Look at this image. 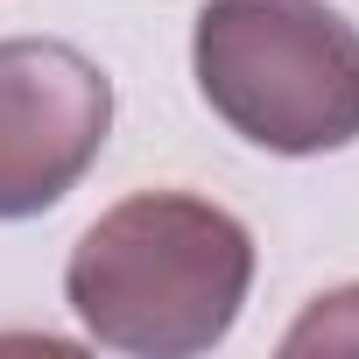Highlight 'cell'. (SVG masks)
I'll use <instances>...</instances> for the list:
<instances>
[{
  "instance_id": "cell-3",
  "label": "cell",
  "mask_w": 359,
  "mask_h": 359,
  "mask_svg": "<svg viewBox=\"0 0 359 359\" xmlns=\"http://www.w3.org/2000/svg\"><path fill=\"white\" fill-rule=\"evenodd\" d=\"M113 134L106 71L43 36L0 43V219H36L78 191Z\"/></svg>"
},
{
  "instance_id": "cell-2",
  "label": "cell",
  "mask_w": 359,
  "mask_h": 359,
  "mask_svg": "<svg viewBox=\"0 0 359 359\" xmlns=\"http://www.w3.org/2000/svg\"><path fill=\"white\" fill-rule=\"evenodd\" d=\"M191 64L205 106L268 155L359 141V29L324 0H205Z\"/></svg>"
},
{
  "instance_id": "cell-4",
  "label": "cell",
  "mask_w": 359,
  "mask_h": 359,
  "mask_svg": "<svg viewBox=\"0 0 359 359\" xmlns=\"http://www.w3.org/2000/svg\"><path fill=\"white\" fill-rule=\"evenodd\" d=\"M282 352H359V289L317 296L296 317V331L282 338Z\"/></svg>"
},
{
  "instance_id": "cell-1",
  "label": "cell",
  "mask_w": 359,
  "mask_h": 359,
  "mask_svg": "<svg viewBox=\"0 0 359 359\" xmlns=\"http://www.w3.org/2000/svg\"><path fill=\"white\" fill-rule=\"evenodd\" d=\"M254 289V240L226 205L141 191L113 205L64 268V296L99 345L141 359L212 352Z\"/></svg>"
}]
</instances>
